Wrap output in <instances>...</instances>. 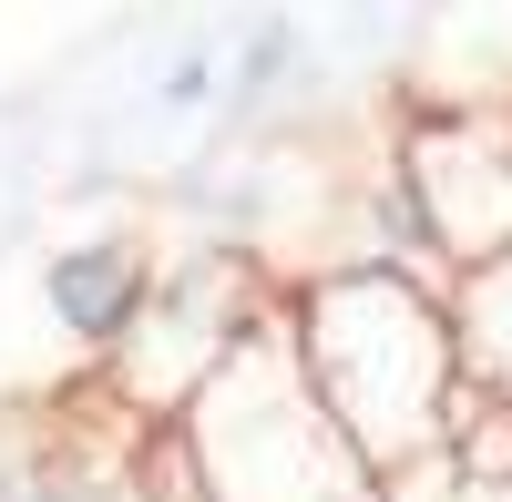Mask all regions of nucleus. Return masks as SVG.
Here are the masks:
<instances>
[{
    "label": "nucleus",
    "instance_id": "nucleus-1",
    "mask_svg": "<svg viewBox=\"0 0 512 502\" xmlns=\"http://www.w3.org/2000/svg\"><path fill=\"white\" fill-rule=\"evenodd\" d=\"M287 339H297V369H308L328 431L349 441V462L369 472V492L451 462L472 380H461L451 287L431 267L338 257L318 277H297L287 287Z\"/></svg>",
    "mask_w": 512,
    "mask_h": 502
},
{
    "label": "nucleus",
    "instance_id": "nucleus-2",
    "mask_svg": "<svg viewBox=\"0 0 512 502\" xmlns=\"http://www.w3.org/2000/svg\"><path fill=\"white\" fill-rule=\"evenodd\" d=\"M175 451L195 472V502H379L369 472L349 462V441L328 431L308 369H297L287 287L236 339V359L195 390V410L175 421Z\"/></svg>",
    "mask_w": 512,
    "mask_h": 502
},
{
    "label": "nucleus",
    "instance_id": "nucleus-3",
    "mask_svg": "<svg viewBox=\"0 0 512 502\" xmlns=\"http://www.w3.org/2000/svg\"><path fill=\"white\" fill-rule=\"evenodd\" d=\"M390 257L441 287L512 257V103H410L390 144Z\"/></svg>",
    "mask_w": 512,
    "mask_h": 502
},
{
    "label": "nucleus",
    "instance_id": "nucleus-4",
    "mask_svg": "<svg viewBox=\"0 0 512 502\" xmlns=\"http://www.w3.org/2000/svg\"><path fill=\"white\" fill-rule=\"evenodd\" d=\"M267 308H277V298L246 277L236 246H195V257L164 267L144 328H134V339H123V349L93 369V380H103V400H113L134 431H175L185 410H195V390L236 359V339H246Z\"/></svg>",
    "mask_w": 512,
    "mask_h": 502
},
{
    "label": "nucleus",
    "instance_id": "nucleus-5",
    "mask_svg": "<svg viewBox=\"0 0 512 502\" xmlns=\"http://www.w3.org/2000/svg\"><path fill=\"white\" fill-rule=\"evenodd\" d=\"M154 287H164V257H154L144 236H123V226H113V236H72V246L41 257V308H52V328H62L93 369L144 328Z\"/></svg>",
    "mask_w": 512,
    "mask_h": 502
},
{
    "label": "nucleus",
    "instance_id": "nucleus-6",
    "mask_svg": "<svg viewBox=\"0 0 512 502\" xmlns=\"http://www.w3.org/2000/svg\"><path fill=\"white\" fill-rule=\"evenodd\" d=\"M451 328H461V380H472V400L512 410V257L451 277Z\"/></svg>",
    "mask_w": 512,
    "mask_h": 502
},
{
    "label": "nucleus",
    "instance_id": "nucleus-7",
    "mask_svg": "<svg viewBox=\"0 0 512 502\" xmlns=\"http://www.w3.org/2000/svg\"><path fill=\"white\" fill-rule=\"evenodd\" d=\"M216 72H226V52H216V41H185V52H175V72H164V113H195L205 93H216Z\"/></svg>",
    "mask_w": 512,
    "mask_h": 502
}]
</instances>
